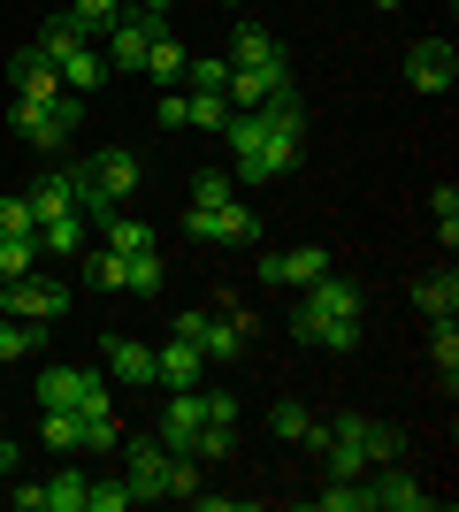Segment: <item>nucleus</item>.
<instances>
[{"instance_id":"obj_44","label":"nucleus","mask_w":459,"mask_h":512,"mask_svg":"<svg viewBox=\"0 0 459 512\" xmlns=\"http://www.w3.org/2000/svg\"><path fill=\"white\" fill-rule=\"evenodd\" d=\"M8 497H16V512H46V482H16Z\"/></svg>"},{"instance_id":"obj_35","label":"nucleus","mask_w":459,"mask_h":512,"mask_svg":"<svg viewBox=\"0 0 459 512\" xmlns=\"http://www.w3.org/2000/svg\"><path fill=\"white\" fill-rule=\"evenodd\" d=\"M31 268H39V245H31V237H0V283L31 276Z\"/></svg>"},{"instance_id":"obj_12","label":"nucleus","mask_w":459,"mask_h":512,"mask_svg":"<svg viewBox=\"0 0 459 512\" xmlns=\"http://www.w3.org/2000/svg\"><path fill=\"white\" fill-rule=\"evenodd\" d=\"M368 490H375V512H429V505H437L398 459H391V467H368Z\"/></svg>"},{"instance_id":"obj_24","label":"nucleus","mask_w":459,"mask_h":512,"mask_svg":"<svg viewBox=\"0 0 459 512\" xmlns=\"http://www.w3.org/2000/svg\"><path fill=\"white\" fill-rule=\"evenodd\" d=\"M31 214H39V222H54V214H69L77 207V192H69V169H54V176H39V184H31Z\"/></svg>"},{"instance_id":"obj_19","label":"nucleus","mask_w":459,"mask_h":512,"mask_svg":"<svg viewBox=\"0 0 459 512\" xmlns=\"http://www.w3.org/2000/svg\"><path fill=\"white\" fill-rule=\"evenodd\" d=\"M414 306H421L429 321H452V314H459V276H452V268H429V276L414 283Z\"/></svg>"},{"instance_id":"obj_30","label":"nucleus","mask_w":459,"mask_h":512,"mask_svg":"<svg viewBox=\"0 0 459 512\" xmlns=\"http://www.w3.org/2000/svg\"><path fill=\"white\" fill-rule=\"evenodd\" d=\"M100 245H108V253H123V260H131V253H153V230H146V222H131V214H115V222H108V237H100Z\"/></svg>"},{"instance_id":"obj_17","label":"nucleus","mask_w":459,"mask_h":512,"mask_svg":"<svg viewBox=\"0 0 459 512\" xmlns=\"http://www.w3.org/2000/svg\"><path fill=\"white\" fill-rule=\"evenodd\" d=\"M100 352H108V375H115V383L153 390V344H138V337H108Z\"/></svg>"},{"instance_id":"obj_4","label":"nucleus","mask_w":459,"mask_h":512,"mask_svg":"<svg viewBox=\"0 0 459 512\" xmlns=\"http://www.w3.org/2000/svg\"><path fill=\"white\" fill-rule=\"evenodd\" d=\"M299 138H276V130L261 123V107H238L230 115V176L238 184H276V176L299 169Z\"/></svg>"},{"instance_id":"obj_5","label":"nucleus","mask_w":459,"mask_h":512,"mask_svg":"<svg viewBox=\"0 0 459 512\" xmlns=\"http://www.w3.org/2000/svg\"><path fill=\"white\" fill-rule=\"evenodd\" d=\"M184 230L199 245H253L261 237V214L245 207V199H222V207H184Z\"/></svg>"},{"instance_id":"obj_13","label":"nucleus","mask_w":459,"mask_h":512,"mask_svg":"<svg viewBox=\"0 0 459 512\" xmlns=\"http://www.w3.org/2000/svg\"><path fill=\"white\" fill-rule=\"evenodd\" d=\"M329 276V245H299V253H261V283H314Z\"/></svg>"},{"instance_id":"obj_6","label":"nucleus","mask_w":459,"mask_h":512,"mask_svg":"<svg viewBox=\"0 0 459 512\" xmlns=\"http://www.w3.org/2000/svg\"><path fill=\"white\" fill-rule=\"evenodd\" d=\"M39 406L108 413V375H92V367H46V375H39Z\"/></svg>"},{"instance_id":"obj_25","label":"nucleus","mask_w":459,"mask_h":512,"mask_svg":"<svg viewBox=\"0 0 459 512\" xmlns=\"http://www.w3.org/2000/svg\"><path fill=\"white\" fill-rule=\"evenodd\" d=\"M230 92H184V123H199V130H230Z\"/></svg>"},{"instance_id":"obj_42","label":"nucleus","mask_w":459,"mask_h":512,"mask_svg":"<svg viewBox=\"0 0 459 512\" xmlns=\"http://www.w3.org/2000/svg\"><path fill=\"white\" fill-rule=\"evenodd\" d=\"M207 398V428H238V398L230 390H199Z\"/></svg>"},{"instance_id":"obj_45","label":"nucleus","mask_w":459,"mask_h":512,"mask_svg":"<svg viewBox=\"0 0 459 512\" xmlns=\"http://www.w3.org/2000/svg\"><path fill=\"white\" fill-rule=\"evenodd\" d=\"M0 474H23V451H16V436H0Z\"/></svg>"},{"instance_id":"obj_9","label":"nucleus","mask_w":459,"mask_h":512,"mask_svg":"<svg viewBox=\"0 0 459 512\" xmlns=\"http://www.w3.org/2000/svg\"><path fill=\"white\" fill-rule=\"evenodd\" d=\"M199 428H207V398H199V390H169V406H161V421H153L161 451H192Z\"/></svg>"},{"instance_id":"obj_32","label":"nucleus","mask_w":459,"mask_h":512,"mask_svg":"<svg viewBox=\"0 0 459 512\" xmlns=\"http://www.w3.org/2000/svg\"><path fill=\"white\" fill-rule=\"evenodd\" d=\"M85 283H92V291H123V253H108V245H85Z\"/></svg>"},{"instance_id":"obj_14","label":"nucleus","mask_w":459,"mask_h":512,"mask_svg":"<svg viewBox=\"0 0 459 512\" xmlns=\"http://www.w3.org/2000/svg\"><path fill=\"white\" fill-rule=\"evenodd\" d=\"M8 85H16V100H39V107H46L54 92H62V69L46 62L39 46H23L16 62H8Z\"/></svg>"},{"instance_id":"obj_41","label":"nucleus","mask_w":459,"mask_h":512,"mask_svg":"<svg viewBox=\"0 0 459 512\" xmlns=\"http://www.w3.org/2000/svg\"><path fill=\"white\" fill-rule=\"evenodd\" d=\"M69 16L85 23V31H108V23L123 16V0H77V8H69Z\"/></svg>"},{"instance_id":"obj_7","label":"nucleus","mask_w":459,"mask_h":512,"mask_svg":"<svg viewBox=\"0 0 459 512\" xmlns=\"http://www.w3.org/2000/svg\"><path fill=\"white\" fill-rule=\"evenodd\" d=\"M69 291L62 283H46V276H16V283H0V314H16V321H62L69 314Z\"/></svg>"},{"instance_id":"obj_36","label":"nucleus","mask_w":459,"mask_h":512,"mask_svg":"<svg viewBox=\"0 0 459 512\" xmlns=\"http://www.w3.org/2000/svg\"><path fill=\"white\" fill-rule=\"evenodd\" d=\"M131 505H138L131 474H123V482H92V490H85V512H131Z\"/></svg>"},{"instance_id":"obj_33","label":"nucleus","mask_w":459,"mask_h":512,"mask_svg":"<svg viewBox=\"0 0 459 512\" xmlns=\"http://www.w3.org/2000/svg\"><path fill=\"white\" fill-rule=\"evenodd\" d=\"M0 237H31V245H39V214H31V199H23V192L0 199Z\"/></svg>"},{"instance_id":"obj_34","label":"nucleus","mask_w":459,"mask_h":512,"mask_svg":"<svg viewBox=\"0 0 459 512\" xmlns=\"http://www.w3.org/2000/svg\"><path fill=\"white\" fill-rule=\"evenodd\" d=\"M222 199H238V176L230 169H199L192 176V207H222Z\"/></svg>"},{"instance_id":"obj_40","label":"nucleus","mask_w":459,"mask_h":512,"mask_svg":"<svg viewBox=\"0 0 459 512\" xmlns=\"http://www.w3.org/2000/svg\"><path fill=\"white\" fill-rule=\"evenodd\" d=\"M184 85L192 92H230V62H207V54H199V62H184Z\"/></svg>"},{"instance_id":"obj_2","label":"nucleus","mask_w":459,"mask_h":512,"mask_svg":"<svg viewBox=\"0 0 459 512\" xmlns=\"http://www.w3.org/2000/svg\"><path fill=\"white\" fill-rule=\"evenodd\" d=\"M69 192H77V214H85V222H100V230H108L115 214H123V199L138 192V153H131V146H100L92 161H77V169H69Z\"/></svg>"},{"instance_id":"obj_37","label":"nucleus","mask_w":459,"mask_h":512,"mask_svg":"<svg viewBox=\"0 0 459 512\" xmlns=\"http://www.w3.org/2000/svg\"><path fill=\"white\" fill-rule=\"evenodd\" d=\"M429 352H437V375H444V398H452V390H459V329H452V321H437V344H429Z\"/></svg>"},{"instance_id":"obj_29","label":"nucleus","mask_w":459,"mask_h":512,"mask_svg":"<svg viewBox=\"0 0 459 512\" xmlns=\"http://www.w3.org/2000/svg\"><path fill=\"white\" fill-rule=\"evenodd\" d=\"M322 512H375L368 474H360V482H322Z\"/></svg>"},{"instance_id":"obj_8","label":"nucleus","mask_w":459,"mask_h":512,"mask_svg":"<svg viewBox=\"0 0 459 512\" xmlns=\"http://www.w3.org/2000/svg\"><path fill=\"white\" fill-rule=\"evenodd\" d=\"M398 69H406V85H414V92H452L459 54H452V39H414Z\"/></svg>"},{"instance_id":"obj_28","label":"nucleus","mask_w":459,"mask_h":512,"mask_svg":"<svg viewBox=\"0 0 459 512\" xmlns=\"http://www.w3.org/2000/svg\"><path fill=\"white\" fill-rule=\"evenodd\" d=\"M39 329H46V321H16V314H0V360H31V352H39Z\"/></svg>"},{"instance_id":"obj_22","label":"nucleus","mask_w":459,"mask_h":512,"mask_svg":"<svg viewBox=\"0 0 459 512\" xmlns=\"http://www.w3.org/2000/svg\"><path fill=\"white\" fill-rule=\"evenodd\" d=\"M39 436L54 451H85V413L77 406H39Z\"/></svg>"},{"instance_id":"obj_1","label":"nucleus","mask_w":459,"mask_h":512,"mask_svg":"<svg viewBox=\"0 0 459 512\" xmlns=\"http://www.w3.org/2000/svg\"><path fill=\"white\" fill-rule=\"evenodd\" d=\"M360 329H368V291H360V283H345V276H314L306 283L299 314H291V337L299 344L345 360V352H360Z\"/></svg>"},{"instance_id":"obj_21","label":"nucleus","mask_w":459,"mask_h":512,"mask_svg":"<svg viewBox=\"0 0 459 512\" xmlns=\"http://www.w3.org/2000/svg\"><path fill=\"white\" fill-rule=\"evenodd\" d=\"M54 69H62V85H69V92H100V77H108V54H100V46L85 39L77 54H62Z\"/></svg>"},{"instance_id":"obj_23","label":"nucleus","mask_w":459,"mask_h":512,"mask_svg":"<svg viewBox=\"0 0 459 512\" xmlns=\"http://www.w3.org/2000/svg\"><path fill=\"white\" fill-rule=\"evenodd\" d=\"M184 62H192V54H184L176 31H161V39L146 46V77H153V85H184Z\"/></svg>"},{"instance_id":"obj_10","label":"nucleus","mask_w":459,"mask_h":512,"mask_svg":"<svg viewBox=\"0 0 459 512\" xmlns=\"http://www.w3.org/2000/svg\"><path fill=\"white\" fill-rule=\"evenodd\" d=\"M245 344H253V314H207V329H199V360H207V367H238Z\"/></svg>"},{"instance_id":"obj_20","label":"nucleus","mask_w":459,"mask_h":512,"mask_svg":"<svg viewBox=\"0 0 459 512\" xmlns=\"http://www.w3.org/2000/svg\"><path fill=\"white\" fill-rule=\"evenodd\" d=\"M85 230H92V222H85L77 207H69V214H54V222H39V253L77 260V253H85Z\"/></svg>"},{"instance_id":"obj_26","label":"nucleus","mask_w":459,"mask_h":512,"mask_svg":"<svg viewBox=\"0 0 459 512\" xmlns=\"http://www.w3.org/2000/svg\"><path fill=\"white\" fill-rule=\"evenodd\" d=\"M85 490H92V474L62 467L54 482H46V512H85Z\"/></svg>"},{"instance_id":"obj_11","label":"nucleus","mask_w":459,"mask_h":512,"mask_svg":"<svg viewBox=\"0 0 459 512\" xmlns=\"http://www.w3.org/2000/svg\"><path fill=\"white\" fill-rule=\"evenodd\" d=\"M169 23H153V16H115L108 23V69H146V46L161 39Z\"/></svg>"},{"instance_id":"obj_39","label":"nucleus","mask_w":459,"mask_h":512,"mask_svg":"<svg viewBox=\"0 0 459 512\" xmlns=\"http://www.w3.org/2000/svg\"><path fill=\"white\" fill-rule=\"evenodd\" d=\"M429 214H437V237H444V245H459V184H437Z\"/></svg>"},{"instance_id":"obj_43","label":"nucleus","mask_w":459,"mask_h":512,"mask_svg":"<svg viewBox=\"0 0 459 512\" xmlns=\"http://www.w3.org/2000/svg\"><path fill=\"white\" fill-rule=\"evenodd\" d=\"M153 123H169V130H184V92H161V100H153Z\"/></svg>"},{"instance_id":"obj_31","label":"nucleus","mask_w":459,"mask_h":512,"mask_svg":"<svg viewBox=\"0 0 459 512\" xmlns=\"http://www.w3.org/2000/svg\"><path fill=\"white\" fill-rule=\"evenodd\" d=\"M360 451H368V467H391L398 451H406V436H398L391 421H368V428H360Z\"/></svg>"},{"instance_id":"obj_38","label":"nucleus","mask_w":459,"mask_h":512,"mask_svg":"<svg viewBox=\"0 0 459 512\" xmlns=\"http://www.w3.org/2000/svg\"><path fill=\"white\" fill-rule=\"evenodd\" d=\"M268 428H276V436H284V444H306V428H314V413H306L299 398H284V406L268 413Z\"/></svg>"},{"instance_id":"obj_18","label":"nucleus","mask_w":459,"mask_h":512,"mask_svg":"<svg viewBox=\"0 0 459 512\" xmlns=\"http://www.w3.org/2000/svg\"><path fill=\"white\" fill-rule=\"evenodd\" d=\"M8 123H16V138H23V146H39V153H54V146L69 138V130L54 123V115H46L39 100H16V107H8Z\"/></svg>"},{"instance_id":"obj_16","label":"nucleus","mask_w":459,"mask_h":512,"mask_svg":"<svg viewBox=\"0 0 459 512\" xmlns=\"http://www.w3.org/2000/svg\"><path fill=\"white\" fill-rule=\"evenodd\" d=\"M199 367H207V360H199V344L169 337L161 352H153V383H161V390H199Z\"/></svg>"},{"instance_id":"obj_3","label":"nucleus","mask_w":459,"mask_h":512,"mask_svg":"<svg viewBox=\"0 0 459 512\" xmlns=\"http://www.w3.org/2000/svg\"><path fill=\"white\" fill-rule=\"evenodd\" d=\"M276 92H291L284 46L268 39L261 23H238V39H230V107H261Z\"/></svg>"},{"instance_id":"obj_27","label":"nucleus","mask_w":459,"mask_h":512,"mask_svg":"<svg viewBox=\"0 0 459 512\" xmlns=\"http://www.w3.org/2000/svg\"><path fill=\"white\" fill-rule=\"evenodd\" d=\"M169 283V268H161V253H131L123 260V291H138V299H153Z\"/></svg>"},{"instance_id":"obj_46","label":"nucleus","mask_w":459,"mask_h":512,"mask_svg":"<svg viewBox=\"0 0 459 512\" xmlns=\"http://www.w3.org/2000/svg\"><path fill=\"white\" fill-rule=\"evenodd\" d=\"M375 8H406V0H375Z\"/></svg>"},{"instance_id":"obj_15","label":"nucleus","mask_w":459,"mask_h":512,"mask_svg":"<svg viewBox=\"0 0 459 512\" xmlns=\"http://www.w3.org/2000/svg\"><path fill=\"white\" fill-rule=\"evenodd\" d=\"M123 467H131L138 505H146V497H161V474H169V451H161V436H131V444H123Z\"/></svg>"}]
</instances>
